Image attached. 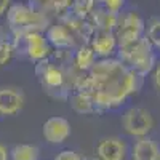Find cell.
I'll return each mask as SVG.
<instances>
[{
    "instance_id": "6da1fadb",
    "label": "cell",
    "mask_w": 160,
    "mask_h": 160,
    "mask_svg": "<svg viewBox=\"0 0 160 160\" xmlns=\"http://www.w3.org/2000/svg\"><path fill=\"white\" fill-rule=\"evenodd\" d=\"M117 58L122 62H125L128 68L135 69L142 77L152 72L157 64V56H155L154 47L146 35L135 40V42H130L127 45L118 47Z\"/></svg>"
},
{
    "instance_id": "7a4b0ae2",
    "label": "cell",
    "mask_w": 160,
    "mask_h": 160,
    "mask_svg": "<svg viewBox=\"0 0 160 160\" xmlns=\"http://www.w3.org/2000/svg\"><path fill=\"white\" fill-rule=\"evenodd\" d=\"M43 16L31 5L26 3H15L7 11V22L15 35L28 34L32 31H42Z\"/></svg>"
},
{
    "instance_id": "3957f363",
    "label": "cell",
    "mask_w": 160,
    "mask_h": 160,
    "mask_svg": "<svg viewBox=\"0 0 160 160\" xmlns=\"http://www.w3.org/2000/svg\"><path fill=\"white\" fill-rule=\"evenodd\" d=\"M118 47L127 45L130 42L146 35L144 19L138 15V11H122L117 18V26L114 29Z\"/></svg>"
},
{
    "instance_id": "277c9868",
    "label": "cell",
    "mask_w": 160,
    "mask_h": 160,
    "mask_svg": "<svg viewBox=\"0 0 160 160\" xmlns=\"http://www.w3.org/2000/svg\"><path fill=\"white\" fill-rule=\"evenodd\" d=\"M122 128L128 136L146 138L154 128V117L144 108H130L122 115Z\"/></svg>"
},
{
    "instance_id": "5b68a950",
    "label": "cell",
    "mask_w": 160,
    "mask_h": 160,
    "mask_svg": "<svg viewBox=\"0 0 160 160\" xmlns=\"http://www.w3.org/2000/svg\"><path fill=\"white\" fill-rule=\"evenodd\" d=\"M50 56L43 61L37 62L35 72H37V75L40 78V82H42L43 88H47V91L53 95V91H59V90L62 91L64 90L66 72L62 69V66H58L56 62H51Z\"/></svg>"
},
{
    "instance_id": "8992f818",
    "label": "cell",
    "mask_w": 160,
    "mask_h": 160,
    "mask_svg": "<svg viewBox=\"0 0 160 160\" xmlns=\"http://www.w3.org/2000/svg\"><path fill=\"white\" fill-rule=\"evenodd\" d=\"M16 37L24 42L26 56L31 61L40 62L51 55V45L48 43L47 35L42 34V31H32V32L21 34V35H16Z\"/></svg>"
},
{
    "instance_id": "52a82bcc",
    "label": "cell",
    "mask_w": 160,
    "mask_h": 160,
    "mask_svg": "<svg viewBox=\"0 0 160 160\" xmlns=\"http://www.w3.org/2000/svg\"><path fill=\"white\" fill-rule=\"evenodd\" d=\"M42 133L47 142L50 144H62L64 141H68V138L72 133L71 122L64 117H50L45 120V123L42 127Z\"/></svg>"
},
{
    "instance_id": "ba28073f",
    "label": "cell",
    "mask_w": 160,
    "mask_h": 160,
    "mask_svg": "<svg viewBox=\"0 0 160 160\" xmlns=\"http://www.w3.org/2000/svg\"><path fill=\"white\" fill-rule=\"evenodd\" d=\"M90 47L96 53L98 58H111L114 53H117L118 43L114 31L106 29H93L90 34Z\"/></svg>"
},
{
    "instance_id": "9c48e42d",
    "label": "cell",
    "mask_w": 160,
    "mask_h": 160,
    "mask_svg": "<svg viewBox=\"0 0 160 160\" xmlns=\"http://www.w3.org/2000/svg\"><path fill=\"white\" fill-rule=\"evenodd\" d=\"M128 157V146L122 138L111 136L99 141L95 149L96 160H125Z\"/></svg>"
},
{
    "instance_id": "30bf717a",
    "label": "cell",
    "mask_w": 160,
    "mask_h": 160,
    "mask_svg": "<svg viewBox=\"0 0 160 160\" xmlns=\"http://www.w3.org/2000/svg\"><path fill=\"white\" fill-rule=\"evenodd\" d=\"M24 108V93L21 88L3 87L0 88V115H16Z\"/></svg>"
},
{
    "instance_id": "8fae6325",
    "label": "cell",
    "mask_w": 160,
    "mask_h": 160,
    "mask_svg": "<svg viewBox=\"0 0 160 160\" xmlns=\"http://www.w3.org/2000/svg\"><path fill=\"white\" fill-rule=\"evenodd\" d=\"M47 40L51 47H55L58 50H71L74 48V35L72 31L64 24H56L48 28V31L45 32Z\"/></svg>"
},
{
    "instance_id": "7c38bea8",
    "label": "cell",
    "mask_w": 160,
    "mask_h": 160,
    "mask_svg": "<svg viewBox=\"0 0 160 160\" xmlns=\"http://www.w3.org/2000/svg\"><path fill=\"white\" fill-rule=\"evenodd\" d=\"M160 148L151 138H138V141L131 146L130 157L131 160H158Z\"/></svg>"
},
{
    "instance_id": "4fadbf2b",
    "label": "cell",
    "mask_w": 160,
    "mask_h": 160,
    "mask_svg": "<svg viewBox=\"0 0 160 160\" xmlns=\"http://www.w3.org/2000/svg\"><path fill=\"white\" fill-rule=\"evenodd\" d=\"M71 106L72 109L78 114H93L98 112L96 106H95V99H93V95L87 90H74V93L69 96Z\"/></svg>"
},
{
    "instance_id": "5bb4252c",
    "label": "cell",
    "mask_w": 160,
    "mask_h": 160,
    "mask_svg": "<svg viewBox=\"0 0 160 160\" xmlns=\"http://www.w3.org/2000/svg\"><path fill=\"white\" fill-rule=\"evenodd\" d=\"M96 53L93 51L90 45H82L74 55V64L80 71H90L91 66L96 62Z\"/></svg>"
},
{
    "instance_id": "9a60e30c",
    "label": "cell",
    "mask_w": 160,
    "mask_h": 160,
    "mask_svg": "<svg viewBox=\"0 0 160 160\" xmlns=\"http://www.w3.org/2000/svg\"><path fill=\"white\" fill-rule=\"evenodd\" d=\"M40 149L35 144H16L10 149V160H38Z\"/></svg>"
},
{
    "instance_id": "2e32d148",
    "label": "cell",
    "mask_w": 160,
    "mask_h": 160,
    "mask_svg": "<svg viewBox=\"0 0 160 160\" xmlns=\"http://www.w3.org/2000/svg\"><path fill=\"white\" fill-rule=\"evenodd\" d=\"M146 37L152 43L154 48L160 50V19H152L146 28Z\"/></svg>"
},
{
    "instance_id": "e0dca14e",
    "label": "cell",
    "mask_w": 160,
    "mask_h": 160,
    "mask_svg": "<svg viewBox=\"0 0 160 160\" xmlns=\"http://www.w3.org/2000/svg\"><path fill=\"white\" fill-rule=\"evenodd\" d=\"M13 53H15V45L11 42H8V40L0 38V66L10 62Z\"/></svg>"
},
{
    "instance_id": "ac0fdd59",
    "label": "cell",
    "mask_w": 160,
    "mask_h": 160,
    "mask_svg": "<svg viewBox=\"0 0 160 160\" xmlns=\"http://www.w3.org/2000/svg\"><path fill=\"white\" fill-rule=\"evenodd\" d=\"M99 2L102 5V10L114 13V15H120L125 7V0H99Z\"/></svg>"
},
{
    "instance_id": "d6986e66",
    "label": "cell",
    "mask_w": 160,
    "mask_h": 160,
    "mask_svg": "<svg viewBox=\"0 0 160 160\" xmlns=\"http://www.w3.org/2000/svg\"><path fill=\"white\" fill-rule=\"evenodd\" d=\"M53 160H83V158H82V155L77 154V152L72 151V149H64V151H61Z\"/></svg>"
},
{
    "instance_id": "ffe728a7",
    "label": "cell",
    "mask_w": 160,
    "mask_h": 160,
    "mask_svg": "<svg viewBox=\"0 0 160 160\" xmlns=\"http://www.w3.org/2000/svg\"><path fill=\"white\" fill-rule=\"evenodd\" d=\"M50 3L56 11H66V10L72 8L74 0H50Z\"/></svg>"
},
{
    "instance_id": "44dd1931",
    "label": "cell",
    "mask_w": 160,
    "mask_h": 160,
    "mask_svg": "<svg viewBox=\"0 0 160 160\" xmlns=\"http://www.w3.org/2000/svg\"><path fill=\"white\" fill-rule=\"evenodd\" d=\"M152 80H154L155 88L160 91V62L155 64V68H154V71H152Z\"/></svg>"
},
{
    "instance_id": "7402d4cb",
    "label": "cell",
    "mask_w": 160,
    "mask_h": 160,
    "mask_svg": "<svg viewBox=\"0 0 160 160\" xmlns=\"http://www.w3.org/2000/svg\"><path fill=\"white\" fill-rule=\"evenodd\" d=\"M11 7V0H0V16H3Z\"/></svg>"
},
{
    "instance_id": "603a6c76",
    "label": "cell",
    "mask_w": 160,
    "mask_h": 160,
    "mask_svg": "<svg viewBox=\"0 0 160 160\" xmlns=\"http://www.w3.org/2000/svg\"><path fill=\"white\" fill-rule=\"evenodd\" d=\"M0 160H10V151L2 142H0Z\"/></svg>"
},
{
    "instance_id": "cb8c5ba5",
    "label": "cell",
    "mask_w": 160,
    "mask_h": 160,
    "mask_svg": "<svg viewBox=\"0 0 160 160\" xmlns=\"http://www.w3.org/2000/svg\"><path fill=\"white\" fill-rule=\"evenodd\" d=\"M158 160H160V155H158Z\"/></svg>"
}]
</instances>
